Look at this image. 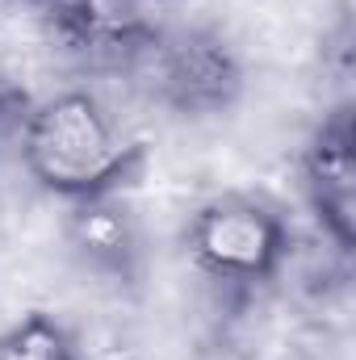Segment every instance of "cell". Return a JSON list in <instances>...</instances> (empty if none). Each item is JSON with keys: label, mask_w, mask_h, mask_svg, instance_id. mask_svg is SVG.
Listing matches in <instances>:
<instances>
[{"label": "cell", "mask_w": 356, "mask_h": 360, "mask_svg": "<svg viewBox=\"0 0 356 360\" xmlns=\"http://www.w3.org/2000/svg\"><path fill=\"white\" fill-rule=\"evenodd\" d=\"M21 164L42 193L84 201L122 193L143 172L147 147L92 89H63L30 105L21 122Z\"/></svg>", "instance_id": "6da1fadb"}, {"label": "cell", "mask_w": 356, "mask_h": 360, "mask_svg": "<svg viewBox=\"0 0 356 360\" xmlns=\"http://www.w3.org/2000/svg\"><path fill=\"white\" fill-rule=\"evenodd\" d=\"M122 80L172 117L205 122L243 101L248 68L235 42L214 25H155Z\"/></svg>", "instance_id": "7a4b0ae2"}, {"label": "cell", "mask_w": 356, "mask_h": 360, "mask_svg": "<svg viewBox=\"0 0 356 360\" xmlns=\"http://www.w3.org/2000/svg\"><path fill=\"white\" fill-rule=\"evenodd\" d=\"M293 231L285 214L252 193H218L201 201L184 226L193 269L222 289H260L285 269Z\"/></svg>", "instance_id": "3957f363"}, {"label": "cell", "mask_w": 356, "mask_h": 360, "mask_svg": "<svg viewBox=\"0 0 356 360\" xmlns=\"http://www.w3.org/2000/svg\"><path fill=\"white\" fill-rule=\"evenodd\" d=\"M306 205L336 252L356 248V126L352 109L336 105L323 113L298 160Z\"/></svg>", "instance_id": "277c9868"}, {"label": "cell", "mask_w": 356, "mask_h": 360, "mask_svg": "<svg viewBox=\"0 0 356 360\" xmlns=\"http://www.w3.org/2000/svg\"><path fill=\"white\" fill-rule=\"evenodd\" d=\"M42 21L63 55L109 76H126L155 34V21L143 17V0H55L42 8Z\"/></svg>", "instance_id": "5b68a950"}, {"label": "cell", "mask_w": 356, "mask_h": 360, "mask_svg": "<svg viewBox=\"0 0 356 360\" xmlns=\"http://www.w3.org/2000/svg\"><path fill=\"white\" fill-rule=\"evenodd\" d=\"M63 243L80 269L117 289H134L143 281V231L122 193L68 201Z\"/></svg>", "instance_id": "8992f818"}, {"label": "cell", "mask_w": 356, "mask_h": 360, "mask_svg": "<svg viewBox=\"0 0 356 360\" xmlns=\"http://www.w3.org/2000/svg\"><path fill=\"white\" fill-rule=\"evenodd\" d=\"M0 360H84L72 331L46 310H30L0 331Z\"/></svg>", "instance_id": "52a82bcc"}, {"label": "cell", "mask_w": 356, "mask_h": 360, "mask_svg": "<svg viewBox=\"0 0 356 360\" xmlns=\"http://www.w3.org/2000/svg\"><path fill=\"white\" fill-rule=\"evenodd\" d=\"M17 4H25V8H38V13H42V8H51L55 0H17Z\"/></svg>", "instance_id": "ba28073f"}, {"label": "cell", "mask_w": 356, "mask_h": 360, "mask_svg": "<svg viewBox=\"0 0 356 360\" xmlns=\"http://www.w3.org/2000/svg\"><path fill=\"white\" fill-rule=\"evenodd\" d=\"M0 117H4V113H0Z\"/></svg>", "instance_id": "9c48e42d"}]
</instances>
